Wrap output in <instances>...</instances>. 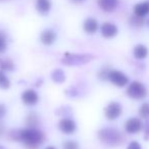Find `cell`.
Segmentation results:
<instances>
[{
	"label": "cell",
	"mask_w": 149,
	"mask_h": 149,
	"mask_svg": "<svg viewBox=\"0 0 149 149\" xmlns=\"http://www.w3.org/2000/svg\"><path fill=\"white\" fill-rule=\"evenodd\" d=\"M130 25L132 27H135V28H140L144 25V17H138V15H134L130 17V21H129Z\"/></svg>",
	"instance_id": "obj_19"
},
{
	"label": "cell",
	"mask_w": 149,
	"mask_h": 149,
	"mask_svg": "<svg viewBox=\"0 0 149 149\" xmlns=\"http://www.w3.org/2000/svg\"><path fill=\"white\" fill-rule=\"evenodd\" d=\"M58 128H59V130L61 131L62 133L70 135L76 132V130H77V125H76L74 120H72V118H64L59 120V123H58Z\"/></svg>",
	"instance_id": "obj_8"
},
{
	"label": "cell",
	"mask_w": 149,
	"mask_h": 149,
	"mask_svg": "<svg viewBox=\"0 0 149 149\" xmlns=\"http://www.w3.org/2000/svg\"><path fill=\"white\" fill-rule=\"evenodd\" d=\"M109 72H110V70H108V68H102V70L98 72V78L101 80H108Z\"/></svg>",
	"instance_id": "obj_25"
},
{
	"label": "cell",
	"mask_w": 149,
	"mask_h": 149,
	"mask_svg": "<svg viewBox=\"0 0 149 149\" xmlns=\"http://www.w3.org/2000/svg\"><path fill=\"white\" fill-rule=\"evenodd\" d=\"M0 70L3 72H13L15 70V63L9 58L0 59Z\"/></svg>",
	"instance_id": "obj_18"
},
{
	"label": "cell",
	"mask_w": 149,
	"mask_h": 149,
	"mask_svg": "<svg viewBox=\"0 0 149 149\" xmlns=\"http://www.w3.org/2000/svg\"><path fill=\"white\" fill-rule=\"evenodd\" d=\"M133 54H134L135 58H137V59H144V58H146L147 55H148V48L145 45L139 44V45L134 47Z\"/></svg>",
	"instance_id": "obj_16"
},
{
	"label": "cell",
	"mask_w": 149,
	"mask_h": 149,
	"mask_svg": "<svg viewBox=\"0 0 149 149\" xmlns=\"http://www.w3.org/2000/svg\"><path fill=\"white\" fill-rule=\"evenodd\" d=\"M36 9L40 15H47L51 9L50 0H36Z\"/></svg>",
	"instance_id": "obj_14"
},
{
	"label": "cell",
	"mask_w": 149,
	"mask_h": 149,
	"mask_svg": "<svg viewBox=\"0 0 149 149\" xmlns=\"http://www.w3.org/2000/svg\"><path fill=\"white\" fill-rule=\"evenodd\" d=\"M3 133H4V125L0 122V137L2 136Z\"/></svg>",
	"instance_id": "obj_29"
},
{
	"label": "cell",
	"mask_w": 149,
	"mask_h": 149,
	"mask_svg": "<svg viewBox=\"0 0 149 149\" xmlns=\"http://www.w3.org/2000/svg\"><path fill=\"white\" fill-rule=\"evenodd\" d=\"M134 15L142 17H145L147 15H149V0L137 3L134 6Z\"/></svg>",
	"instance_id": "obj_13"
},
{
	"label": "cell",
	"mask_w": 149,
	"mask_h": 149,
	"mask_svg": "<svg viewBox=\"0 0 149 149\" xmlns=\"http://www.w3.org/2000/svg\"><path fill=\"white\" fill-rule=\"evenodd\" d=\"M123 112V107L118 102L112 101L108 104L104 109V114H105L106 118L109 120H114L118 118H120V116Z\"/></svg>",
	"instance_id": "obj_6"
},
{
	"label": "cell",
	"mask_w": 149,
	"mask_h": 149,
	"mask_svg": "<svg viewBox=\"0 0 149 149\" xmlns=\"http://www.w3.org/2000/svg\"><path fill=\"white\" fill-rule=\"evenodd\" d=\"M22 101L27 105H35L39 101V95L33 89H28L22 94Z\"/></svg>",
	"instance_id": "obj_9"
},
{
	"label": "cell",
	"mask_w": 149,
	"mask_h": 149,
	"mask_svg": "<svg viewBox=\"0 0 149 149\" xmlns=\"http://www.w3.org/2000/svg\"><path fill=\"white\" fill-rule=\"evenodd\" d=\"M148 26H149V19H148Z\"/></svg>",
	"instance_id": "obj_33"
},
{
	"label": "cell",
	"mask_w": 149,
	"mask_h": 149,
	"mask_svg": "<svg viewBox=\"0 0 149 149\" xmlns=\"http://www.w3.org/2000/svg\"><path fill=\"white\" fill-rule=\"evenodd\" d=\"M6 114V107L4 104H0V120Z\"/></svg>",
	"instance_id": "obj_28"
},
{
	"label": "cell",
	"mask_w": 149,
	"mask_h": 149,
	"mask_svg": "<svg viewBox=\"0 0 149 149\" xmlns=\"http://www.w3.org/2000/svg\"><path fill=\"white\" fill-rule=\"evenodd\" d=\"M63 149H79V145H78V143L76 141L68 140L66 142H64Z\"/></svg>",
	"instance_id": "obj_24"
},
{
	"label": "cell",
	"mask_w": 149,
	"mask_h": 149,
	"mask_svg": "<svg viewBox=\"0 0 149 149\" xmlns=\"http://www.w3.org/2000/svg\"><path fill=\"white\" fill-rule=\"evenodd\" d=\"M51 79L54 83L57 84H62L64 81H65V74L62 70L60 68H56L52 72L51 74Z\"/></svg>",
	"instance_id": "obj_17"
},
{
	"label": "cell",
	"mask_w": 149,
	"mask_h": 149,
	"mask_svg": "<svg viewBox=\"0 0 149 149\" xmlns=\"http://www.w3.org/2000/svg\"><path fill=\"white\" fill-rule=\"evenodd\" d=\"M0 1H2V0H0Z\"/></svg>",
	"instance_id": "obj_34"
},
{
	"label": "cell",
	"mask_w": 149,
	"mask_h": 149,
	"mask_svg": "<svg viewBox=\"0 0 149 149\" xmlns=\"http://www.w3.org/2000/svg\"><path fill=\"white\" fill-rule=\"evenodd\" d=\"M7 48V40L6 36L3 32L0 31V54H2L3 52H5Z\"/></svg>",
	"instance_id": "obj_23"
},
{
	"label": "cell",
	"mask_w": 149,
	"mask_h": 149,
	"mask_svg": "<svg viewBox=\"0 0 149 149\" xmlns=\"http://www.w3.org/2000/svg\"><path fill=\"white\" fill-rule=\"evenodd\" d=\"M10 87V81L6 77V74H4L3 70H0V88L1 89H8Z\"/></svg>",
	"instance_id": "obj_20"
},
{
	"label": "cell",
	"mask_w": 149,
	"mask_h": 149,
	"mask_svg": "<svg viewBox=\"0 0 149 149\" xmlns=\"http://www.w3.org/2000/svg\"><path fill=\"white\" fill-rule=\"evenodd\" d=\"M127 149H142V147H141V145L139 144L137 141H132V142L128 145Z\"/></svg>",
	"instance_id": "obj_27"
},
{
	"label": "cell",
	"mask_w": 149,
	"mask_h": 149,
	"mask_svg": "<svg viewBox=\"0 0 149 149\" xmlns=\"http://www.w3.org/2000/svg\"><path fill=\"white\" fill-rule=\"evenodd\" d=\"M139 116L140 118L148 120L149 118V103H143L139 108Z\"/></svg>",
	"instance_id": "obj_21"
},
{
	"label": "cell",
	"mask_w": 149,
	"mask_h": 149,
	"mask_svg": "<svg viewBox=\"0 0 149 149\" xmlns=\"http://www.w3.org/2000/svg\"><path fill=\"white\" fill-rule=\"evenodd\" d=\"M98 139L108 146H118L125 142V136L122 132L114 128H103L97 134Z\"/></svg>",
	"instance_id": "obj_2"
},
{
	"label": "cell",
	"mask_w": 149,
	"mask_h": 149,
	"mask_svg": "<svg viewBox=\"0 0 149 149\" xmlns=\"http://www.w3.org/2000/svg\"><path fill=\"white\" fill-rule=\"evenodd\" d=\"M100 31H101V35L103 36L104 38L110 39V38L116 37L118 30V27H116L114 24L106 22V23L102 24L101 28H100Z\"/></svg>",
	"instance_id": "obj_10"
},
{
	"label": "cell",
	"mask_w": 149,
	"mask_h": 149,
	"mask_svg": "<svg viewBox=\"0 0 149 149\" xmlns=\"http://www.w3.org/2000/svg\"><path fill=\"white\" fill-rule=\"evenodd\" d=\"M0 149H6V148H5V147H3L2 145H0Z\"/></svg>",
	"instance_id": "obj_32"
},
{
	"label": "cell",
	"mask_w": 149,
	"mask_h": 149,
	"mask_svg": "<svg viewBox=\"0 0 149 149\" xmlns=\"http://www.w3.org/2000/svg\"><path fill=\"white\" fill-rule=\"evenodd\" d=\"M94 56L91 54H70L66 53L61 59V62L65 65H83L92 61Z\"/></svg>",
	"instance_id": "obj_3"
},
{
	"label": "cell",
	"mask_w": 149,
	"mask_h": 149,
	"mask_svg": "<svg viewBox=\"0 0 149 149\" xmlns=\"http://www.w3.org/2000/svg\"><path fill=\"white\" fill-rule=\"evenodd\" d=\"M38 124H39L38 116L35 113H30L27 118V125L29 126V128H36Z\"/></svg>",
	"instance_id": "obj_22"
},
{
	"label": "cell",
	"mask_w": 149,
	"mask_h": 149,
	"mask_svg": "<svg viewBox=\"0 0 149 149\" xmlns=\"http://www.w3.org/2000/svg\"><path fill=\"white\" fill-rule=\"evenodd\" d=\"M143 128H144V139L146 141H149V120H147Z\"/></svg>",
	"instance_id": "obj_26"
},
{
	"label": "cell",
	"mask_w": 149,
	"mask_h": 149,
	"mask_svg": "<svg viewBox=\"0 0 149 149\" xmlns=\"http://www.w3.org/2000/svg\"><path fill=\"white\" fill-rule=\"evenodd\" d=\"M72 3H76V4H80V3H83L85 0H70Z\"/></svg>",
	"instance_id": "obj_30"
},
{
	"label": "cell",
	"mask_w": 149,
	"mask_h": 149,
	"mask_svg": "<svg viewBox=\"0 0 149 149\" xmlns=\"http://www.w3.org/2000/svg\"><path fill=\"white\" fill-rule=\"evenodd\" d=\"M147 90L146 87L142 83L138 81H134L128 86L127 88V95L132 99H143L146 96Z\"/></svg>",
	"instance_id": "obj_4"
},
{
	"label": "cell",
	"mask_w": 149,
	"mask_h": 149,
	"mask_svg": "<svg viewBox=\"0 0 149 149\" xmlns=\"http://www.w3.org/2000/svg\"><path fill=\"white\" fill-rule=\"evenodd\" d=\"M143 123L140 118H131L125 124V129L126 132L129 134H137L143 129Z\"/></svg>",
	"instance_id": "obj_7"
},
{
	"label": "cell",
	"mask_w": 149,
	"mask_h": 149,
	"mask_svg": "<svg viewBox=\"0 0 149 149\" xmlns=\"http://www.w3.org/2000/svg\"><path fill=\"white\" fill-rule=\"evenodd\" d=\"M56 40V34L52 30H45L41 33L40 35V41L44 44V45H52Z\"/></svg>",
	"instance_id": "obj_11"
},
{
	"label": "cell",
	"mask_w": 149,
	"mask_h": 149,
	"mask_svg": "<svg viewBox=\"0 0 149 149\" xmlns=\"http://www.w3.org/2000/svg\"><path fill=\"white\" fill-rule=\"evenodd\" d=\"M45 149H56L55 147H53V146H48V147H46Z\"/></svg>",
	"instance_id": "obj_31"
},
{
	"label": "cell",
	"mask_w": 149,
	"mask_h": 149,
	"mask_svg": "<svg viewBox=\"0 0 149 149\" xmlns=\"http://www.w3.org/2000/svg\"><path fill=\"white\" fill-rule=\"evenodd\" d=\"M108 80L113 84L116 87H125L128 85L129 83V78L127 77V74L124 72H120V70H110L109 74H108Z\"/></svg>",
	"instance_id": "obj_5"
},
{
	"label": "cell",
	"mask_w": 149,
	"mask_h": 149,
	"mask_svg": "<svg viewBox=\"0 0 149 149\" xmlns=\"http://www.w3.org/2000/svg\"><path fill=\"white\" fill-rule=\"evenodd\" d=\"M84 31L88 34H94L97 32L98 30V23L95 19L93 17H88L85 22H84Z\"/></svg>",
	"instance_id": "obj_15"
},
{
	"label": "cell",
	"mask_w": 149,
	"mask_h": 149,
	"mask_svg": "<svg viewBox=\"0 0 149 149\" xmlns=\"http://www.w3.org/2000/svg\"><path fill=\"white\" fill-rule=\"evenodd\" d=\"M98 5L102 10L106 13H112L118 5V0H98Z\"/></svg>",
	"instance_id": "obj_12"
},
{
	"label": "cell",
	"mask_w": 149,
	"mask_h": 149,
	"mask_svg": "<svg viewBox=\"0 0 149 149\" xmlns=\"http://www.w3.org/2000/svg\"><path fill=\"white\" fill-rule=\"evenodd\" d=\"M45 140V136L40 130L36 128H27L19 130V141L23 142L27 147L34 149L42 144Z\"/></svg>",
	"instance_id": "obj_1"
}]
</instances>
